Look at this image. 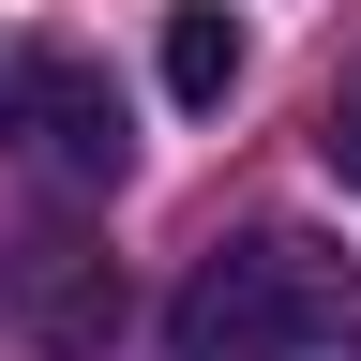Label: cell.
Here are the masks:
<instances>
[{
    "label": "cell",
    "instance_id": "obj_1",
    "mask_svg": "<svg viewBox=\"0 0 361 361\" xmlns=\"http://www.w3.org/2000/svg\"><path fill=\"white\" fill-rule=\"evenodd\" d=\"M180 361H361V271L301 226H256L180 286Z\"/></svg>",
    "mask_w": 361,
    "mask_h": 361
},
{
    "label": "cell",
    "instance_id": "obj_2",
    "mask_svg": "<svg viewBox=\"0 0 361 361\" xmlns=\"http://www.w3.org/2000/svg\"><path fill=\"white\" fill-rule=\"evenodd\" d=\"M0 151H30L61 196H121L135 121H121L106 61H75V45H0Z\"/></svg>",
    "mask_w": 361,
    "mask_h": 361
},
{
    "label": "cell",
    "instance_id": "obj_3",
    "mask_svg": "<svg viewBox=\"0 0 361 361\" xmlns=\"http://www.w3.org/2000/svg\"><path fill=\"white\" fill-rule=\"evenodd\" d=\"M16 301H30V331L61 346V361H106V331H121V271L90 256V241H30L16 256Z\"/></svg>",
    "mask_w": 361,
    "mask_h": 361
},
{
    "label": "cell",
    "instance_id": "obj_4",
    "mask_svg": "<svg viewBox=\"0 0 361 361\" xmlns=\"http://www.w3.org/2000/svg\"><path fill=\"white\" fill-rule=\"evenodd\" d=\"M166 90L180 106H226V90H241V16H211V0L166 16Z\"/></svg>",
    "mask_w": 361,
    "mask_h": 361
},
{
    "label": "cell",
    "instance_id": "obj_5",
    "mask_svg": "<svg viewBox=\"0 0 361 361\" xmlns=\"http://www.w3.org/2000/svg\"><path fill=\"white\" fill-rule=\"evenodd\" d=\"M316 151H331V180H361V75L331 90V121H316Z\"/></svg>",
    "mask_w": 361,
    "mask_h": 361
}]
</instances>
